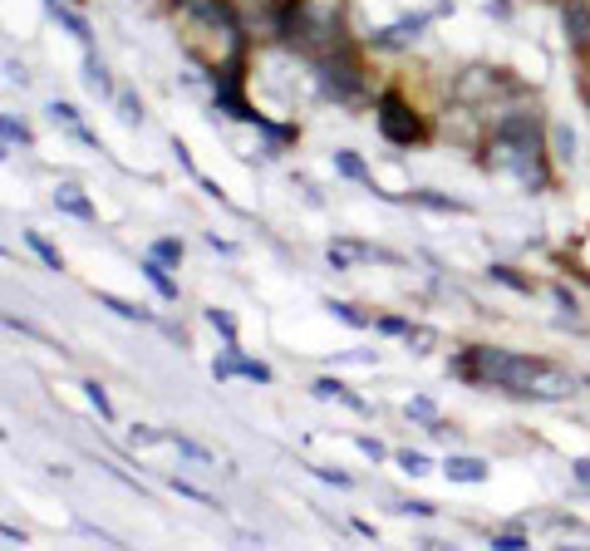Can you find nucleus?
I'll use <instances>...</instances> for the list:
<instances>
[{"instance_id": "1", "label": "nucleus", "mask_w": 590, "mask_h": 551, "mask_svg": "<svg viewBox=\"0 0 590 551\" xmlns=\"http://www.w3.org/2000/svg\"><path fill=\"white\" fill-rule=\"evenodd\" d=\"M458 374L482 389H507V394H527V399H566L576 389V379L551 360H531V355L497 350V345H472L458 360Z\"/></svg>"}, {"instance_id": "2", "label": "nucleus", "mask_w": 590, "mask_h": 551, "mask_svg": "<svg viewBox=\"0 0 590 551\" xmlns=\"http://www.w3.org/2000/svg\"><path fill=\"white\" fill-rule=\"evenodd\" d=\"M482 163L502 178H512L527 192H546L551 187V168H546V143H541V119L531 109H507L497 114V128L487 138Z\"/></svg>"}, {"instance_id": "3", "label": "nucleus", "mask_w": 590, "mask_h": 551, "mask_svg": "<svg viewBox=\"0 0 590 551\" xmlns=\"http://www.w3.org/2000/svg\"><path fill=\"white\" fill-rule=\"evenodd\" d=\"M379 133H384L394 148H413V143H423L428 128H423V119L409 109V99L389 89V94H379Z\"/></svg>"}, {"instance_id": "4", "label": "nucleus", "mask_w": 590, "mask_h": 551, "mask_svg": "<svg viewBox=\"0 0 590 551\" xmlns=\"http://www.w3.org/2000/svg\"><path fill=\"white\" fill-rule=\"evenodd\" d=\"M350 261H384V266H399V256H394V251H384V246L330 242V266H335V271H340V266H350Z\"/></svg>"}, {"instance_id": "5", "label": "nucleus", "mask_w": 590, "mask_h": 551, "mask_svg": "<svg viewBox=\"0 0 590 551\" xmlns=\"http://www.w3.org/2000/svg\"><path fill=\"white\" fill-rule=\"evenodd\" d=\"M561 20H566V40H571V50H590V0H566L561 5Z\"/></svg>"}, {"instance_id": "6", "label": "nucleus", "mask_w": 590, "mask_h": 551, "mask_svg": "<svg viewBox=\"0 0 590 551\" xmlns=\"http://www.w3.org/2000/svg\"><path fill=\"white\" fill-rule=\"evenodd\" d=\"M423 30H428V15H409V20L379 30V35H374V50H404V45H413Z\"/></svg>"}, {"instance_id": "7", "label": "nucleus", "mask_w": 590, "mask_h": 551, "mask_svg": "<svg viewBox=\"0 0 590 551\" xmlns=\"http://www.w3.org/2000/svg\"><path fill=\"white\" fill-rule=\"evenodd\" d=\"M212 374H217V379H232V374H246V379H256V384H271V369H266V365H256V360H241V355H236V345L227 350V360H217V365H212Z\"/></svg>"}, {"instance_id": "8", "label": "nucleus", "mask_w": 590, "mask_h": 551, "mask_svg": "<svg viewBox=\"0 0 590 551\" xmlns=\"http://www.w3.org/2000/svg\"><path fill=\"white\" fill-rule=\"evenodd\" d=\"M55 207L59 212H69V217H79V222H94V202L84 197V187L79 183H59L55 187Z\"/></svg>"}, {"instance_id": "9", "label": "nucleus", "mask_w": 590, "mask_h": 551, "mask_svg": "<svg viewBox=\"0 0 590 551\" xmlns=\"http://www.w3.org/2000/svg\"><path fill=\"white\" fill-rule=\"evenodd\" d=\"M143 276L153 281V291H158L163 301H177V281H173V276H168V261H158V256H148V261H143Z\"/></svg>"}, {"instance_id": "10", "label": "nucleus", "mask_w": 590, "mask_h": 551, "mask_svg": "<svg viewBox=\"0 0 590 551\" xmlns=\"http://www.w3.org/2000/svg\"><path fill=\"white\" fill-rule=\"evenodd\" d=\"M453 483H487V463L482 458H448L443 463Z\"/></svg>"}, {"instance_id": "11", "label": "nucleus", "mask_w": 590, "mask_h": 551, "mask_svg": "<svg viewBox=\"0 0 590 551\" xmlns=\"http://www.w3.org/2000/svg\"><path fill=\"white\" fill-rule=\"evenodd\" d=\"M551 148H556V163H576V133H571V123H551Z\"/></svg>"}, {"instance_id": "12", "label": "nucleus", "mask_w": 590, "mask_h": 551, "mask_svg": "<svg viewBox=\"0 0 590 551\" xmlns=\"http://www.w3.org/2000/svg\"><path fill=\"white\" fill-rule=\"evenodd\" d=\"M50 119H55V123H64V128H69V133L79 138V143H94V133H89V128L79 123V114H74L69 104H50Z\"/></svg>"}, {"instance_id": "13", "label": "nucleus", "mask_w": 590, "mask_h": 551, "mask_svg": "<svg viewBox=\"0 0 590 551\" xmlns=\"http://www.w3.org/2000/svg\"><path fill=\"white\" fill-rule=\"evenodd\" d=\"M45 5H50V15H55V20H64V25H69V35H74L79 45H89V25H84L69 5H59V0H45Z\"/></svg>"}, {"instance_id": "14", "label": "nucleus", "mask_w": 590, "mask_h": 551, "mask_svg": "<svg viewBox=\"0 0 590 551\" xmlns=\"http://www.w3.org/2000/svg\"><path fill=\"white\" fill-rule=\"evenodd\" d=\"M315 394H320V399H340V404H350V409H364V399H354L340 379H315Z\"/></svg>"}, {"instance_id": "15", "label": "nucleus", "mask_w": 590, "mask_h": 551, "mask_svg": "<svg viewBox=\"0 0 590 551\" xmlns=\"http://www.w3.org/2000/svg\"><path fill=\"white\" fill-rule=\"evenodd\" d=\"M335 168H340V173H345V178H354V183L374 187V183H369V168H364V163H359V158H354L350 148H345V153H335Z\"/></svg>"}, {"instance_id": "16", "label": "nucleus", "mask_w": 590, "mask_h": 551, "mask_svg": "<svg viewBox=\"0 0 590 551\" xmlns=\"http://www.w3.org/2000/svg\"><path fill=\"white\" fill-rule=\"evenodd\" d=\"M99 306H109L114 315H123V320H148V310H143V306H128V301H118V296H99Z\"/></svg>"}, {"instance_id": "17", "label": "nucleus", "mask_w": 590, "mask_h": 551, "mask_svg": "<svg viewBox=\"0 0 590 551\" xmlns=\"http://www.w3.org/2000/svg\"><path fill=\"white\" fill-rule=\"evenodd\" d=\"M25 242L35 246V251H40V261H45V266H50V271H59V251L50 242H45V237H40V232H25Z\"/></svg>"}, {"instance_id": "18", "label": "nucleus", "mask_w": 590, "mask_h": 551, "mask_svg": "<svg viewBox=\"0 0 590 551\" xmlns=\"http://www.w3.org/2000/svg\"><path fill=\"white\" fill-rule=\"evenodd\" d=\"M84 69H89V74H84V79H89V89H94V94H109V74H104V64L89 55V64H84Z\"/></svg>"}, {"instance_id": "19", "label": "nucleus", "mask_w": 590, "mask_h": 551, "mask_svg": "<svg viewBox=\"0 0 590 551\" xmlns=\"http://www.w3.org/2000/svg\"><path fill=\"white\" fill-rule=\"evenodd\" d=\"M84 399L99 409V419H109V414H114V404H109V394H104L99 384H84Z\"/></svg>"}, {"instance_id": "20", "label": "nucleus", "mask_w": 590, "mask_h": 551, "mask_svg": "<svg viewBox=\"0 0 590 551\" xmlns=\"http://www.w3.org/2000/svg\"><path fill=\"white\" fill-rule=\"evenodd\" d=\"M330 310H335V315H340L345 325H354V330H364V325H369V315H359V310L345 306V301H330Z\"/></svg>"}, {"instance_id": "21", "label": "nucleus", "mask_w": 590, "mask_h": 551, "mask_svg": "<svg viewBox=\"0 0 590 551\" xmlns=\"http://www.w3.org/2000/svg\"><path fill=\"white\" fill-rule=\"evenodd\" d=\"M207 325H212V330H222L227 340H236V325H232V315H227V310H207Z\"/></svg>"}, {"instance_id": "22", "label": "nucleus", "mask_w": 590, "mask_h": 551, "mask_svg": "<svg viewBox=\"0 0 590 551\" xmlns=\"http://www.w3.org/2000/svg\"><path fill=\"white\" fill-rule=\"evenodd\" d=\"M399 468L418 478V473H428V458H423V453H399Z\"/></svg>"}, {"instance_id": "23", "label": "nucleus", "mask_w": 590, "mask_h": 551, "mask_svg": "<svg viewBox=\"0 0 590 551\" xmlns=\"http://www.w3.org/2000/svg\"><path fill=\"white\" fill-rule=\"evenodd\" d=\"M153 256H158V261H168V266H177V261H182V242H158V246H153Z\"/></svg>"}, {"instance_id": "24", "label": "nucleus", "mask_w": 590, "mask_h": 551, "mask_svg": "<svg viewBox=\"0 0 590 551\" xmlns=\"http://www.w3.org/2000/svg\"><path fill=\"white\" fill-rule=\"evenodd\" d=\"M118 109H123V123H143V109H138V99H133V94H123V99H118Z\"/></svg>"}, {"instance_id": "25", "label": "nucleus", "mask_w": 590, "mask_h": 551, "mask_svg": "<svg viewBox=\"0 0 590 551\" xmlns=\"http://www.w3.org/2000/svg\"><path fill=\"white\" fill-rule=\"evenodd\" d=\"M5 143H10V148H15V143H30V133H25L20 123L10 119V114H5Z\"/></svg>"}, {"instance_id": "26", "label": "nucleus", "mask_w": 590, "mask_h": 551, "mask_svg": "<svg viewBox=\"0 0 590 551\" xmlns=\"http://www.w3.org/2000/svg\"><path fill=\"white\" fill-rule=\"evenodd\" d=\"M492 547H502V551H522V547H531L527 537H517V532H507V537H492Z\"/></svg>"}, {"instance_id": "27", "label": "nucleus", "mask_w": 590, "mask_h": 551, "mask_svg": "<svg viewBox=\"0 0 590 551\" xmlns=\"http://www.w3.org/2000/svg\"><path fill=\"white\" fill-rule=\"evenodd\" d=\"M571 468H576V483H586V488H590V458H576Z\"/></svg>"}, {"instance_id": "28", "label": "nucleus", "mask_w": 590, "mask_h": 551, "mask_svg": "<svg viewBox=\"0 0 590 551\" xmlns=\"http://www.w3.org/2000/svg\"><path fill=\"white\" fill-rule=\"evenodd\" d=\"M359 453H369V458H384V448H379L374 438H359Z\"/></svg>"}]
</instances>
